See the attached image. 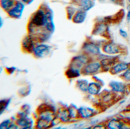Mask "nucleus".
<instances>
[{
    "instance_id": "1",
    "label": "nucleus",
    "mask_w": 130,
    "mask_h": 129,
    "mask_svg": "<svg viewBox=\"0 0 130 129\" xmlns=\"http://www.w3.org/2000/svg\"><path fill=\"white\" fill-rule=\"evenodd\" d=\"M103 51L108 54H127L128 50L124 45L113 42H108L102 46Z\"/></svg>"
},
{
    "instance_id": "2",
    "label": "nucleus",
    "mask_w": 130,
    "mask_h": 129,
    "mask_svg": "<svg viewBox=\"0 0 130 129\" xmlns=\"http://www.w3.org/2000/svg\"><path fill=\"white\" fill-rule=\"evenodd\" d=\"M52 18L50 12L45 13L42 10H39L33 16L31 24L37 27H45L49 20Z\"/></svg>"
},
{
    "instance_id": "3",
    "label": "nucleus",
    "mask_w": 130,
    "mask_h": 129,
    "mask_svg": "<svg viewBox=\"0 0 130 129\" xmlns=\"http://www.w3.org/2000/svg\"><path fill=\"white\" fill-rule=\"evenodd\" d=\"M103 71L101 62L90 61L81 69V73L84 75H94Z\"/></svg>"
},
{
    "instance_id": "4",
    "label": "nucleus",
    "mask_w": 130,
    "mask_h": 129,
    "mask_svg": "<svg viewBox=\"0 0 130 129\" xmlns=\"http://www.w3.org/2000/svg\"><path fill=\"white\" fill-rule=\"evenodd\" d=\"M101 100L102 104L105 105H112L117 102L118 100L119 97H122V96H119L118 93L112 91H103L101 94Z\"/></svg>"
},
{
    "instance_id": "5",
    "label": "nucleus",
    "mask_w": 130,
    "mask_h": 129,
    "mask_svg": "<svg viewBox=\"0 0 130 129\" xmlns=\"http://www.w3.org/2000/svg\"><path fill=\"white\" fill-rule=\"evenodd\" d=\"M109 87L113 91L121 95H126L130 92V83L126 84L123 82L111 81L109 83Z\"/></svg>"
},
{
    "instance_id": "6",
    "label": "nucleus",
    "mask_w": 130,
    "mask_h": 129,
    "mask_svg": "<svg viewBox=\"0 0 130 129\" xmlns=\"http://www.w3.org/2000/svg\"><path fill=\"white\" fill-rule=\"evenodd\" d=\"M24 8L23 3L20 1H16L14 6L7 11L9 16L12 18H19L21 17Z\"/></svg>"
},
{
    "instance_id": "7",
    "label": "nucleus",
    "mask_w": 130,
    "mask_h": 129,
    "mask_svg": "<svg viewBox=\"0 0 130 129\" xmlns=\"http://www.w3.org/2000/svg\"><path fill=\"white\" fill-rule=\"evenodd\" d=\"M51 51V47L46 44H41L34 47L33 53L37 58H42L47 55Z\"/></svg>"
},
{
    "instance_id": "8",
    "label": "nucleus",
    "mask_w": 130,
    "mask_h": 129,
    "mask_svg": "<svg viewBox=\"0 0 130 129\" xmlns=\"http://www.w3.org/2000/svg\"><path fill=\"white\" fill-rule=\"evenodd\" d=\"M130 67V63L118 62L112 66L109 70V72L112 75L121 74L124 71L127 70Z\"/></svg>"
},
{
    "instance_id": "9",
    "label": "nucleus",
    "mask_w": 130,
    "mask_h": 129,
    "mask_svg": "<svg viewBox=\"0 0 130 129\" xmlns=\"http://www.w3.org/2000/svg\"><path fill=\"white\" fill-rule=\"evenodd\" d=\"M109 30L107 24L104 23H99L96 24L93 31L94 35H101L107 38L109 36Z\"/></svg>"
},
{
    "instance_id": "10",
    "label": "nucleus",
    "mask_w": 130,
    "mask_h": 129,
    "mask_svg": "<svg viewBox=\"0 0 130 129\" xmlns=\"http://www.w3.org/2000/svg\"><path fill=\"white\" fill-rule=\"evenodd\" d=\"M83 49L86 53L90 55H96L100 53L99 47L94 42L86 43L83 46Z\"/></svg>"
},
{
    "instance_id": "11",
    "label": "nucleus",
    "mask_w": 130,
    "mask_h": 129,
    "mask_svg": "<svg viewBox=\"0 0 130 129\" xmlns=\"http://www.w3.org/2000/svg\"><path fill=\"white\" fill-rule=\"evenodd\" d=\"M78 117L83 118H87L95 115V111L89 107H80L78 109Z\"/></svg>"
},
{
    "instance_id": "12",
    "label": "nucleus",
    "mask_w": 130,
    "mask_h": 129,
    "mask_svg": "<svg viewBox=\"0 0 130 129\" xmlns=\"http://www.w3.org/2000/svg\"><path fill=\"white\" fill-rule=\"evenodd\" d=\"M17 125L22 127L23 129H29L32 127L33 121L27 117L22 116L17 121Z\"/></svg>"
},
{
    "instance_id": "13",
    "label": "nucleus",
    "mask_w": 130,
    "mask_h": 129,
    "mask_svg": "<svg viewBox=\"0 0 130 129\" xmlns=\"http://www.w3.org/2000/svg\"><path fill=\"white\" fill-rule=\"evenodd\" d=\"M86 17V12L79 9L74 15L72 18L73 21L76 24H82Z\"/></svg>"
},
{
    "instance_id": "14",
    "label": "nucleus",
    "mask_w": 130,
    "mask_h": 129,
    "mask_svg": "<svg viewBox=\"0 0 130 129\" xmlns=\"http://www.w3.org/2000/svg\"><path fill=\"white\" fill-rule=\"evenodd\" d=\"M102 88L101 82H93L89 83L88 88V92L92 95H96L99 94Z\"/></svg>"
},
{
    "instance_id": "15",
    "label": "nucleus",
    "mask_w": 130,
    "mask_h": 129,
    "mask_svg": "<svg viewBox=\"0 0 130 129\" xmlns=\"http://www.w3.org/2000/svg\"><path fill=\"white\" fill-rule=\"evenodd\" d=\"M125 124L123 120L118 119H112L109 121L107 124V127L108 129H124Z\"/></svg>"
},
{
    "instance_id": "16",
    "label": "nucleus",
    "mask_w": 130,
    "mask_h": 129,
    "mask_svg": "<svg viewBox=\"0 0 130 129\" xmlns=\"http://www.w3.org/2000/svg\"><path fill=\"white\" fill-rule=\"evenodd\" d=\"M78 3L80 6V9L84 11H87L94 6V2L92 0H78Z\"/></svg>"
},
{
    "instance_id": "17",
    "label": "nucleus",
    "mask_w": 130,
    "mask_h": 129,
    "mask_svg": "<svg viewBox=\"0 0 130 129\" xmlns=\"http://www.w3.org/2000/svg\"><path fill=\"white\" fill-rule=\"evenodd\" d=\"M81 73V70L69 67L66 71V75L68 78H75L79 76Z\"/></svg>"
},
{
    "instance_id": "18",
    "label": "nucleus",
    "mask_w": 130,
    "mask_h": 129,
    "mask_svg": "<svg viewBox=\"0 0 130 129\" xmlns=\"http://www.w3.org/2000/svg\"><path fill=\"white\" fill-rule=\"evenodd\" d=\"M89 82L86 80H78L76 83V87L77 88L83 92L88 91Z\"/></svg>"
},
{
    "instance_id": "19",
    "label": "nucleus",
    "mask_w": 130,
    "mask_h": 129,
    "mask_svg": "<svg viewBox=\"0 0 130 129\" xmlns=\"http://www.w3.org/2000/svg\"><path fill=\"white\" fill-rule=\"evenodd\" d=\"M15 2V0H1V6L3 9L8 11L14 6Z\"/></svg>"
},
{
    "instance_id": "20",
    "label": "nucleus",
    "mask_w": 130,
    "mask_h": 129,
    "mask_svg": "<svg viewBox=\"0 0 130 129\" xmlns=\"http://www.w3.org/2000/svg\"><path fill=\"white\" fill-rule=\"evenodd\" d=\"M23 47L25 49L27 50V51H31L32 52H33L34 47L32 39L29 37H27L26 38L24 39L23 42Z\"/></svg>"
},
{
    "instance_id": "21",
    "label": "nucleus",
    "mask_w": 130,
    "mask_h": 129,
    "mask_svg": "<svg viewBox=\"0 0 130 129\" xmlns=\"http://www.w3.org/2000/svg\"><path fill=\"white\" fill-rule=\"evenodd\" d=\"M58 117L59 118L60 121L66 122L67 120H68L69 118H70L68 110L62 109L60 110Z\"/></svg>"
},
{
    "instance_id": "22",
    "label": "nucleus",
    "mask_w": 130,
    "mask_h": 129,
    "mask_svg": "<svg viewBox=\"0 0 130 129\" xmlns=\"http://www.w3.org/2000/svg\"><path fill=\"white\" fill-rule=\"evenodd\" d=\"M70 118H76L78 117V112L77 107L74 105H71L68 109Z\"/></svg>"
},
{
    "instance_id": "23",
    "label": "nucleus",
    "mask_w": 130,
    "mask_h": 129,
    "mask_svg": "<svg viewBox=\"0 0 130 129\" xmlns=\"http://www.w3.org/2000/svg\"><path fill=\"white\" fill-rule=\"evenodd\" d=\"M118 76L124 82L130 83V67L127 70L121 73Z\"/></svg>"
},
{
    "instance_id": "24",
    "label": "nucleus",
    "mask_w": 130,
    "mask_h": 129,
    "mask_svg": "<svg viewBox=\"0 0 130 129\" xmlns=\"http://www.w3.org/2000/svg\"><path fill=\"white\" fill-rule=\"evenodd\" d=\"M10 120H6V121L3 122L1 124L0 128L1 129H8V126L10 125Z\"/></svg>"
},
{
    "instance_id": "25",
    "label": "nucleus",
    "mask_w": 130,
    "mask_h": 129,
    "mask_svg": "<svg viewBox=\"0 0 130 129\" xmlns=\"http://www.w3.org/2000/svg\"><path fill=\"white\" fill-rule=\"evenodd\" d=\"M99 2L101 3H115L118 4L120 1L122 2V0H99Z\"/></svg>"
},
{
    "instance_id": "26",
    "label": "nucleus",
    "mask_w": 130,
    "mask_h": 129,
    "mask_svg": "<svg viewBox=\"0 0 130 129\" xmlns=\"http://www.w3.org/2000/svg\"><path fill=\"white\" fill-rule=\"evenodd\" d=\"M119 33L120 35L124 38H127L128 37V33L126 31H124L123 30L121 29L119 30Z\"/></svg>"
},
{
    "instance_id": "27",
    "label": "nucleus",
    "mask_w": 130,
    "mask_h": 129,
    "mask_svg": "<svg viewBox=\"0 0 130 129\" xmlns=\"http://www.w3.org/2000/svg\"><path fill=\"white\" fill-rule=\"evenodd\" d=\"M33 0H20V1L21 2H22L23 3H24V4H26V3H27V4H29L31 2H32Z\"/></svg>"
},
{
    "instance_id": "28",
    "label": "nucleus",
    "mask_w": 130,
    "mask_h": 129,
    "mask_svg": "<svg viewBox=\"0 0 130 129\" xmlns=\"http://www.w3.org/2000/svg\"><path fill=\"white\" fill-rule=\"evenodd\" d=\"M130 8L129 10L128 13L127 14V20L128 22H130Z\"/></svg>"
},
{
    "instance_id": "29",
    "label": "nucleus",
    "mask_w": 130,
    "mask_h": 129,
    "mask_svg": "<svg viewBox=\"0 0 130 129\" xmlns=\"http://www.w3.org/2000/svg\"><path fill=\"white\" fill-rule=\"evenodd\" d=\"M92 1H94H94H96V0H92Z\"/></svg>"
},
{
    "instance_id": "30",
    "label": "nucleus",
    "mask_w": 130,
    "mask_h": 129,
    "mask_svg": "<svg viewBox=\"0 0 130 129\" xmlns=\"http://www.w3.org/2000/svg\"><path fill=\"white\" fill-rule=\"evenodd\" d=\"M129 109H130V108H129Z\"/></svg>"
},
{
    "instance_id": "31",
    "label": "nucleus",
    "mask_w": 130,
    "mask_h": 129,
    "mask_svg": "<svg viewBox=\"0 0 130 129\" xmlns=\"http://www.w3.org/2000/svg\"><path fill=\"white\" fill-rule=\"evenodd\" d=\"M15 1H16V0H15Z\"/></svg>"
}]
</instances>
